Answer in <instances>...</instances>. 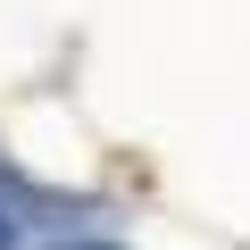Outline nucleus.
I'll list each match as a JSON object with an SVG mask.
<instances>
[{"label":"nucleus","mask_w":250,"mask_h":250,"mask_svg":"<svg viewBox=\"0 0 250 250\" xmlns=\"http://www.w3.org/2000/svg\"><path fill=\"white\" fill-rule=\"evenodd\" d=\"M0 250H9V217H0Z\"/></svg>","instance_id":"1"}]
</instances>
